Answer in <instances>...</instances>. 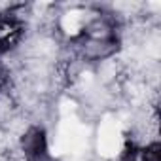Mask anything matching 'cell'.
Segmentation results:
<instances>
[{
	"instance_id": "obj_3",
	"label": "cell",
	"mask_w": 161,
	"mask_h": 161,
	"mask_svg": "<svg viewBox=\"0 0 161 161\" xmlns=\"http://www.w3.org/2000/svg\"><path fill=\"white\" fill-rule=\"evenodd\" d=\"M63 29L64 32L68 34H76L80 31V27H82V14L80 12H68L64 17H63Z\"/></svg>"
},
{
	"instance_id": "obj_2",
	"label": "cell",
	"mask_w": 161,
	"mask_h": 161,
	"mask_svg": "<svg viewBox=\"0 0 161 161\" xmlns=\"http://www.w3.org/2000/svg\"><path fill=\"white\" fill-rule=\"evenodd\" d=\"M121 129L112 116H104L99 127V153L103 157H116L121 150Z\"/></svg>"
},
{
	"instance_id": "obj_4",
	"label": "cell",
	"mask_w": 161,
	"mask_h": 161,
	"mask_svg": "<svg viewBox=\"0 0 161 161\" xmlns=\"http://www.w3.org/2000/svg\"><path fill=\"white\" fill-rule=\"evenodd\" d=\"M61 114H63V116L74 114V103H72V101H63V103H61Z\"/></svg>"
},
{
	"instance_id": "obj_1",
	"label": "cell",
	"mask_w": 161,
	"mask_h": 161,
	"mask_svg": "<svg viewBox=\"0 0 161 161\" xmlns=\"http://www.w3.org/2000/svg\"><path fill=\"white\" fill-rule=\"evenodd\" d=\"M86 144H87V127L80 123L74 114L63 116V121L51 144V153L53 155H63L66 152L78 153L86 148Z\"/></svg>"
}]
</instances>
